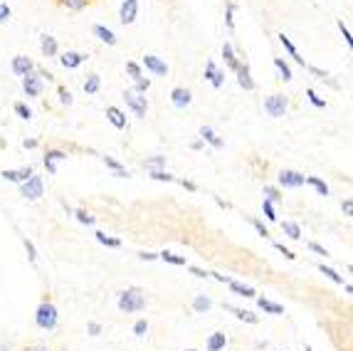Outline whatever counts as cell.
<instances>
[{
  "mask_svg": "<svg viewBox=\"0 0 353 351\" xmlns=\"http://www.w3.org/2000/svg\"><path fill=\"white\" fill-rule=\"evenodd\" d=\"M13 72L18 74V77L32 74V62H30L27 57H15V59H13Z\"/></svg>",
  "mask_w": 353,
  "mask_h": 351,
  "instance_id": "obj_13",
  "label": "cell"
},
{
  "mask_svg": "<svg viewBox=\"0 0 353 351\" xmlns=\"http://www.w3.org/2000/svg\"><path fill=\"white\" fill-rule=\"evenodd\" d=\"M99 87H101L99 74H89V77H87V82H84V92H87V94H96V92H99Z\"/></svg>",
  "mask_w": 353,
  "mask_h": 351,
  "instance_id": "obj_28",
  "label": "cell"
},
{
  "mask_svg": "<svg viewBox=\"0 0 353 351\" xmlns=\"http://www.w3.org/2000/svg\"><path fill=\"white\" fill-rule=\"evenodd\" d=\"M151 178H153V181H173V176H170V173H166V171H153V173H151Z\"/></svg>",
  "mask_w": 353,
  "mask_h": 351,
  "instance_id": "obj_40",
  "label": "cell"
},
{
  "mask_svg": "<svg viewBox=\"0 0 353 351\" xmlns=\"http://www.w3.org/2000/svg\"><path fill=\"white\" fill-rule=\"evenodd\" d=\"M25 247H27V255H30V260L35 262V260H38V255H35V247H32V242L25 240Z\"/></svg>",
  "mask_w": 353,
  "mask_h": 351,
  "instance_id": "obj_53",
  "label": "cell"
},
{
  "mask_svg": "<svg viewBox=\"0 0 353 351\" xmlns=\"http://www.w3.org/2000/svg\"><path fill=\"white\" fill-rule=\"evenodd\" d=\"M42 52H45V57H55L57 55V40L52 35H42Z\"/></svg>",
  "mask_w": 353,
  "mask_h": 351,
  "instance_id": "obj_20",
  "label": "cell"
},
{
  "mask_svg": "<svg viewBox=\"0 0 353 351\" xmlns=\"http://www.w3.org/2000/svg\"><path fill=\"white\" fill-rule=\"evenodd\" d=\"M94 35L99 37L101 42H107V45H116V35L109 27H104V25H94Z\"/></svg>",
  "mask_w": 353,
  "mask_h": 351,
  "instance_id": "obj_17",
  "label": "cell"
},
{
  "mask_svg": "<svg viewBox=\"0 0 353 351\" xmlns=\"http://www.w3.org/2000/svg\"><path fill=\"white\" fill-rule=\"evenodd\" d=\"M210 307H213V302L207 297H195V302H193V309L195 312H207Z\"/></svg>",
  "mask_w": 353,
  "mask_h": 351,
  "instance_id": "obj_33",
  "label": "cell"
},
{
  "mask_svg": "<svg viewBox=\"0 0 353 351\" xmlns=\"http://www.w3.org/2000/svg\"><path fill=\"white\" fill-rule=\"evenodd\" d=\"M321 272H324L329 279H334V282H338V284H343V277H341L336 270H331V267H324V265H321Z\"/></svg>",
  "mask_w": 353,
  "mask_h": 351,
  "instance_id": "obj_36",
  "label": "cell"
},
{
  "mask_svg": "<svg viewBox=\"0 0 353 351\" xmlns=\"http://www.w3.org/2000/svg\"><path fill=\"white\" fill-rule=\"evenodd\" d=\"M124 99H126V104L133 109L136 116H146L149 104H146V97H144L141 92H126V94H124Z\"/></svg>",
  "mask_w": 353,
  "mask_h": 351,
  "instance_id": "obj_5",
  "label": "cell"
},
{
  "mask_svg": "<svg viewBox=\"0 0 353 351\" xmlns=\"http://www.w3.org/2000/svg\"><path fill=\"white\" fill-rule=\"evenodd\" d=\"M255 228H257V233H260L262 238H267V235H269V233H267V228H264L260 220H255Z\"/></svg>",
  "mask_w": 353,
  "mask_h": 351,
  "instance_id": "obj_55",
  "label": "cell"
},
{
  "mask_svg": "<svg viewBox=\"0 0 353 351\" xmlns=\"http://www.w3.org/2000/svg\"><path fill=\"white\" fill-rule=\"evenodd\" d=\"M89 332H92V336H96V334L101 332V327H99L96 322H92V324H89Z\"/></svg>",
  "mask_w": 353,
  "mask_h": 351,
  "instance_id": "obj_56",
  "label": "cell"
},
{
  "mask_svg": "<svg viewBox=\"0 0 353 351\" xmlns=\"http://www.w3.org/2000/svg\"><path fill=\"white\" fill-rule=\"evenodd\" d=\"M146 332H149V322L141 319V322L133 324V334H136V336H146Z\"/></svg>",
  "mask_w": 353,
  "mask_h": 351,
  "instance_id": "obj_38",
  "label": "cell"
},
{
  "mask_svg": "<svg viewBox=\"0 0 353 351\" xmlns=\"http://www.w3.org/2000/svg\"><path fill=\"white\" fill-rule=\"evenodd\" d=\"M338 27H341V33H343V37H346V42L351 45V42H353V40H351V30H348V27H346L343 22H338Z\"/></svg>",
  "mask_w": 353,
  "mask_h": 351,
  "instance_id": "obj_51",
  "label": "cell"
},
{
  "mask_svg": "<svg viewBox=\"0 0 353 351\" xmlns=\"http://www.w3.org/2000/svg\"><path fill=\"white\" fill-rule=\"evenodd\" d=\"M309 247H311V250H314V252H319V255H324V258H326V255H329V252H326V247H321V245H319V242H309Z\"/></svg>",
  "mask_w": 353,
  "mask_h": 351,
  "instance_id": "obj_49",
  "label": "cell"
},
{
  "mask_svg": "<svg viewBox=\"0 0 353 351\" xmlns=\"http://www.w3.org/2000/svg\"><path fill=\"white\" fill-rule=\"evenodd\" d=\"M223 57H225V62H227V67H232V70H237V67H240V62H237L235 50H232V45H230V42H225V45H223Z\"/></svg>",
  "mask_w": 353,
  "mask_h": 351,
  "instance_id": "obj_22",
  "label": "cell"
},
{
  "mask_svg": "<svg viewBox=\"0 0 353 351\" xmlns=\"http://www.w3.org/2000/svg\"><path fill=\"white\" fill-rule=\"evenodd\" d=\"M75 215H77V220H79V222H84V225H94V215H89L87 210H77Z\"/></svg>",
  "mask_w": 353,
  "mask_h": 351,
  "instance_id": "obj_39",
  "label": "cell"
},
{
  "mask_svg": "<svg viewBox=\"0 0 353 351\" xmlns=\"http://www.w3.org/2000/svg\"><path fill=\"white\" fill-rule=\"evenodd\" d=\"M35 322H38L40 329H55L57 327V307L50 304V302H42L38 307V314H35Z\"/></svg>",
  "mask_w": 353,
  "mask_h": 351,
  "instance_id": "obj_2",
  "label": "cell"
},
{
  "mask_svg": "<svg viewBox=\"0 0 353 351\" xmlns=\"http://www.w3.org/2000/svg\"><path fill=\"white\" fill-rule=\"evenodd\" d=\"M62 158H67L62 151H47V156H45V166L50 173H57V161H62Z\"/></svg>",
  "mask_w": 353,
  "mask_h": 351,
  "instance_id": "obj_18",
  "label": "cell"
},
{
  "mask_svg": "<svg viewBox=\"0 0 353 351\" xmlns=\"http://www.w3.org/2000/svg\"><path fill=\"white\" fill-rule=\"evenodd\" d=\"M225 344H227V339H225V334H213L210 339H207V351H220L225 349Z\"/></svg>",
  "mask_w": 353,
  "mask_h": 351,
  "instance_id": "obj_24",
  "label": "cell"
},
{
  "mask_svg": "<svg viewBox=\"0 0 353 351\" xmlns=\"http://www.w3.org/2000/svg\"><path fill=\"white\" fill-rule=\"evenodd\" d=\"M62 3H64L69 10H82V8L87 5V0H62Z\"/></svg>",
  "mask_w": 353,
  "mask_h": 351,
  "instance_id": "obj_42",
  "label": "cell"
},
{
  "mask_svg": "<svg viewBox=\"0 0 353 351\" xmlns=\"http://www.w3.org/2000/svg\"><path fill=\"white\" fill-rule=\"evenodd\" d=\"M274 67H277V72L281 74V79H284V82H289V79H292V70H289V65H287L281 57L274 59Z\"/></svg>",
  "mask_w": 353,
  "mask_h": 351,
  "instance_id": "obj_30",
  "label": "cell"
},
{
  "mask_svg": "<svg viewBox=\"0 0 353 351\" xmlns=\"http://www.w3.org/2000/svg\"><path fill=\"white\" fill-rule=\"evenodd\" d=\"M96 240L101 242V245H109V247H121V240H116V238H109L107 233H96Z\"/></svg>",
  "mask_w": 353,
  "mask_h": 351,
  "instance_id": "obj_34",
  "label": "cell"
},
{
  "mask_svg": "<svg viewBox=\"0 0 353 351\" xmlns=\"http://www.w3.org/2000/svg\"><path fill=\"white\" fill-rule=\"evenodd\" d=\"M279 42H281V45H284V47H287V52H289V55L294 57V59H297L299 65H301V67H304V57H299L297 47H294V45H292V40H289V37L284 35V33H281V35H279Z\"/></svg>",
  "mask_w": 353,
  "mask_h": 351,
  "instance_id": "obj_25",
  "label": "cell"
},
{
  "mask_svg": "<svg viewBox=\"0 0 353 351\" xmlns=\"http://www.w3.org/2000/svg\"><path fill=\"white\" fill-rule=\"evenodd\" d=\"M235 72H237V82H240V87L250 92V89L255 87V82H252V77H250V70H247V65H244V67L240 65V67H237Z\"/></svg>",
  "mask_w": 353,
  "mask_h": 351,
  "instance_id": "obj_16",
  "label": "cell"
},
{
  "mask_svg": "<svg viewBox=\"0 0 353 351\" xmlns=\"http://www.w3.org/2000/svg\"><path fill=\"white\" fill-rule=\"evenodd\" d=\"M107 119L112 121L116 129H124V126H126V116H124V111L116 109V107H109V109H107Z\"/></svg>",
  "mask_w": 353,
  "mask_h": 351,
  "instance_id": "obj_15",
  "label": "cell"
},
{
  "mask_svg": "<svg viewBox=\"0 0 353 351\" xmlns=\"http://www.w3.org/2000/svg\"><path fill=\"white\" fill-rule=\"evenodd\" d=\"M200 136H203V141H207L210 146H215V148H223V139L215 134V131L210 129V126H203L200 129Z\"/></svg>",
  "mask_w": 353,
  "mask_h": 351,
  "instance_id": "obj_19",
  "label": "cell"
},
{
  "mask_svg": "<svg viewBox=\"0 0 353 351\" xmlns=\"http://www.w3.org/2000/svg\"><path fill=\"white\" fill-rule=\"evenodd\" d=\"M138 15V0H124V5H121V13H119V20L124 22V25H131L133 20Z\"/></svg>",
  "mask_w": 353,
  "mask_h": 351,
  "instance_id": "obj_7",
  "label": "cell"
},
{
  "mask_svg": "<svg viewBox=\"0 0 353 351\" xmlns=\"http://www.w3.org/2000/svg\"><path fill=\"white\" fill-rule=\"evenodd\" d=\"M186 351H195V349H186Z\"/></svg>",
  "mask_w": 353,
  "mask_h": 351,
  "instance_id": "obj_60",
  "label": "cell"
},
{
  "mask_svg": "<svg viewBox=\"0 0 353 351\" xmlns=\"http://www.w3.org/2000/svg\"><path fill=\"white\" fill-rule=\"evenodd\" d=\"M306 351H311V349H309V346H306Z\"/></svg>",
  "mask_w": 353,
  "mask_h": 351,
  "instance_id": "obj_61",
  "label": "cell"
},
{
  "mask_svg": "<svg viewBox=\"0 0 353 351\" xmlns=\"http://www.w3.org/2000/svg\"><path fill=\"white\" fill-rule=\"evenodd\" d=\"M257 304H260V309L269 312V314H284V307H281V304H274V302H269V299H264V297L257 299Z\"/></svg>",
  "mask_w": 353,
  "mask_h": 351,
  "instance_id": "obj_21",
  "label": "cell"
},
{
  "mask_svg": "<svg viewBox=\"0 0 353 351\" xmlns=\"http://www.w3.org/2000/svg\"><path fill=\"white\" fill-rule=\"evenodd\" d=\"M8 18H10V8H8L5 3H0V22H3V20H8Z\"/></svg>",
  "mask_w": 353,
  "mask_h": 351,
  "instance_id": "obj_48",
  "label": "cell"
},
{
  "mask_svg": "<svg viewBox=\"0 0 353 351\" xmlns=\"http://www.w3.org/2000/svg\"><path fill=\"white\" fill-rule=\"evenodd\" d=\"M232 13H235V5H227V27H235V22H232Z\"/></svg>",
  "mask_w": 353,
  "mask_h": 351,
  "instance_id": "obj_54",
  "label": "cell"
},
{
  "mask_svg": "<svg viewBox=\"0 0 353 351\" xmlns=\"http://www.w3.org/2000/svg\"><path fill=\"white\" fill-rule=\"evenodd\" d=\"M306 97H309V102H311L314 107H319V109H324V107H326V102H324V99H319L314 89H306Z\"/></svg>",
  "mask_w": 353,
  "mask_h": 351,
  "instance_id": "obj_37",
  "label": "cell"
},
{
  "mask_svg": "<svg viewBox=\"0 0 353 351\" xmlns=\"http://www.w3.org/2000/svg\"><path fill=\"white\" fill-rule=\"evenodd\" d=\"M264 111H267L269 116H274V119L284 116V111H287V99H284L281 94H272V97L264 102Z\"/></svg>",
  "mask_w": 353,
  "mask_h": 351,
  "instance_id": "obj_4",
  "label": "cell"
},
{
  "mask_svg": "<svg viewBox=\"0 0 353 351\" xmlns=\"http://www.w3.org/2000/svg\"><path fill=\"white\" fill-rule=\"evenodd\" d=\"M59 62H62V67L75 70V67H79L84 62V55H79V52H64V55L59 57Z\"/></svg>",
  "mask_w": 353,
  "mask_h": 351,
  "instance_id": "obj_14",
  "label": "cell"
},
{
  "mask_svg": "<svg viewBox=\"0 0 353 351\" xmlns=\"http://www.w3.org/2000/svg\"><path fill=\"white\" fill-rule=\"evenodd\" d=\"M232 314L242 319V322H250V324H257V314H252V312H247V309H240V307H227Z\"/></svg>",
  "mask_w": 353,
  "mask_h": 351,
  "instance_id": "obj_26",
  "label": "cell"
},
{
  "mask_svg": "<svg viewBox=\"0 0 353 351\" xmlns=\"http://www.w3.org/2000/svg\"><path fill=\"white\" fill-rule=\"evenodd\" d=\"M279 183L284 188H299V185L306 183V176H301L297 171H281L279 173Z\"/></svg>",
  "mask_w": 353,
  "mask_h": 351,
  "instance_id": "obj_6",
  "label": "cell"
},
{
  "mask_svg": "<svg viewBox=\"0 0 353 351\" xmlns=\"http://www.w3.org/2000/svg\"><path fill=\"white\" fill-rule=\"evenodd\" d=\"M146 307V297L138 287H131V290H124L119 295V309L124 314H131V312H141Z\"/></svg>",
  "mask_w": 353,
  "mask_h": 351,
  "instance_id": "obj_1",
  "label": "cell"
},
{
  "mask_svg": "<svg viewBox=\"0 0 353 351\" xmlns=\"http://www.w3.org/2000/svg\"><path fill=\"white\" fill-rule=\"evenodd\" d=\"M264 196H267L264 201H269V203H274V201H279V193H277V190H274V188H269V185L264 188Z\"/></svg>",
  "mask_w": 353,
  "mask_h": 351,
  "instance_id": "obj_46",
  "label": "cell"
},
{
  "mask_svg": "<svg viewBox=\"0 0 353 351\" xmlns=\"http://www.w3.org/2000/svg\"><path fill=\"white\" fill-rule=\"evenodd\" d=\"M144 166L151 168V171H161V168L166 166V158H163V156H153V158H146V161H144Z\"/></svg>",
  "mask_w": 353,
  "mask_h": 351,
  "instance_id": "obj_32",
  "label": "cell"
},
{
  "mask_svg": "<svg viewBox=\"0 0 353 351\" xmlns=\"http://www.w3.org/2000/svg\"><path fill=\"white\" fill-rule=\"evenodd\" d=\"M126 72H129L133 79H138V77H141V67H138L136 62H126Z\"/></svg>",
  "mask_w": 353,
  "mask_h": 351,
  "instance_id": "obj_43",
  "label": "cell"
},
{
  "mask_svg": "<svg viewBox=\"0 0 353 351\" xmlns=\"http://www.w3.org/2000/svg\"><path fill=\"white\" fill-rule=\"evenodd\" d=\"M262 208H264V215H267L269 220H277V213H274V205L269 203V201H264V203H262Z\"/></svg>",
  "mask_w": 353,
  "mask_h": 351,
  "instance_id": "obj_41",
  "label": "cell"
},
{
  "mask_svg": "<svg viewBox=\"0 0 353 351\" xmlns=\"http://www.w3.org/2000/svg\"><path fill=\"white\" fill-rule=\"evenodd\" d=\"M205 79H210V84H213L215 89L223 87V72L215 67V62H207V65H205Z\"/></svg>",
  "mask_w": 353,
  "mask_h": 351,
  "instance_id": "obj_12",
  "label": "cell"
},
{
  "mask_svg": "<svg viewBox=\"0 0 353 351\" xmlns=\"http://www.w3.org/2000/svg\"><path fill=\"white\" fill-rule=\"evenodd\" d=\"M138 258H141V260H156L158 255H156V252H141Z\"/></svg>",
  "mask_w": 353,
  "mask_h": 351,
  "instance_id": "obj_57",
  "label": "cell"
},
{
  "mask_svg": "<svg viewBox=\"0 0 353 351\" xmlns=\"http://www.w3.org/2000/svg\"><path fill=\"white\" fill-rule=\"evenodd\" d=\"M190 92L188 89H183V87H175L173 92H170V102H173V107H178V109H183V107H188L190 104Z\"/></svg>",
  "mask_w": 353,
  "mask_h": 351,
  "instance_id": "obj_11",
  "label": "cell"
},
{
  "mask_svg": "<svg viewBox=\"0 0 353 351\" xmlns=\"http://www.w3.org/2000/svg\"><path fill=\"white\" fill-rule=\"evenodd\" d=\"M306 183L314 185L316 190H319V196H329V185L324 183L321 178H316V176H306Z\"/></svg>",
  "mask_w": 353,
  "mask_h": 351,
  "instance_id": "obj_31",
  "label": "cell"
},
{
  "mask_svg": "<svg viewBox=\"0 0 353 351\" xmlns=\"http://www.w3.org/2000/svg\"><path fill=\"white\" fill-rule=\"evenodd\" d=\"M144 67H146V70H151L153 74H161V77H163V74H168V65L163 62V59H158L156 55H146V57H144Z\"/></svg>",
  "mask_w": 353,
  "mask_h": 351,
  "instance_id": "obj_9",
  "label": "cell"
},
{
  "mask_svg": "<svg viewBox=\"0 0 353 351\" xmlns=\"http://www.w3.org/2000/svg\"><path fill=\"white\" fill-rule=\"evenodd\" d=\"M149 87H151V79H144V77H138V79H136V89H133V92H146Z\"/></svg>",
  "mask_w": 353,
  "mask_h": 351,
  "instance_id": "obj_45",
  "label": "cell"
},
{
  "mask_svg": "<svg viewBox=\"0 0 353 351\" xmlns=\"http://www.w3.org/2000/svg\"><path fill=\"white\" fill-rule=\"evenodd\" d=\"M341 210H343V215H351V213H353V201H343Z\"/></svg>",
  "mask_w": 353,
  "mask_h": 351,
  "instance_id": "obj_50",
  "label": "cell"
},
{
  "mask_svg": "<svg viewBox=\"0 0 353 351\" xmlns=\"http://www.w3.org/2000/svg\"><path fill=\"white\" fill-rule=\"evenodd\" d=\"M15 111H18V114H20V119H32V111L27 109L25 104H20V102H18V104H15Z\"/></svg>",
  "mask_w": 353,
  "mask_h": 351,
  "instance_id": "obj_44",
  "label": "cell"
},
{
  "mask_svg": "<svg viewBox=\"0 0 353 351\" xmlns=\"http://www.w3.org/2000/svg\"><path fill=\"white\" fill-rule=\"evenodd\" d=\"M227 284H230V290H232V292H237V295L255 297V290H252V287H247V284H240V282H235V279H227Z\"/></svg>",
  "mask_w": 353,
  "mask_h": 351,
  "instance_id": "obj_27",
  "label": "cell"
},
{
  "mask_svg": "<svg viewBox=\"0 0 353 351\" xmlns=\"http://www.w3.org/2000/svg\"><path fill=\"white\" fill-rule=\"evenodd\" d=\"M20 196H22V198H27V201H38L40 196H42V178L32 173V176L22 183V188H20Z\"/></svg>",
  "mask_w": 353,
  "mask_h": 351,
  "instance_id": "obj_3",
  "label": "cell"
},
{
  "mask_svg": "<svg viewBox=\"0 0 353 351\" xmlns=\"http://www.w3.org/2000/svg\"><path fill=\"white\" fill-rule=\"evenodd\" d=\"M59 97H62V104H72V94L67 89H59Z\"/></svg>",
  "mask_w": 353,
  "mask_h": 351,
  "instance_id": "obj_52",
  "label": "cell"
},
{
  "mask_svg": "<svg viewBox=\"0 0 353 351\" xmlns=\"http://www.w3.org/2000/svg\"><path fill=\"white\" fill-rule=\"evenodd\" d=\"M32 173H35V171L27 166V168H20V171H3V178H5V181H13V183H25Z\"/></svg>",
  "mask_w": 353,
  "mask_h": 351,
  "instance_id": "obj_10",
  "label": "cell"
},
{
  "mask_svg": "<svg viewBox=\"0 0 353 351\" xmlns=\"http://www.w3.org/2000/svg\"><path fill=\"white\" fill-rule=\"evenodd\" d=\"M22 89H25L27 97H40V94H42V79L35 77V74L22 77Z\"/></svg>",
  "mask_w": 353,
  "mask_h": 351,
  "instance_id": "obj_8",
  "label": "cell"
},
{
  "mask_svg": "<svg viewBox=\"0 0 353 351\" xmlns=\"http://www.w3.org/2000/svg\"><path fill=\"white\" fill-rule=\"evenodd\" d=\"M274 247H277V250H279V252H281V255H284L287 260H294V258H297V255H294L292 250H287V247H284V245H279V242L274 245Z\"/></svg>",
  "mask_w": 353,
  "mask_h": 351,
  "instance_id": "obj_47",
  "label": "cell"
},
{
  "mask_svg": "<svg viewBox=\"0 0 353 351\" xmlns=\"http://www.w3.org/2000/svg\"><path fill=\"white\" fill-rule=\"evenodd\" d=\"M30 351H50V349H47V346H32Z\"/></svg>",
  "mask_w": 353,
  "mask_h": 351,
  "instance_id": "obj_59",
  "label": "cell"
},
{
  "mask_svg": "<svg viewBox=\"0 0 353 351\" xmlns=\"http://www.w3.org/2000/svg\"><path fill=\"white\" fill-rule=\"evenodd\" d=\"M104 164H107V166H109V168L114 171V176H119V178H129V171H126V168L121 166L119 161H114L112 156H104Z\"/></svg>",
  "mask_w": 353,
  "mask_h": 351,
  "instance_id": "obj_23",
  "label": "cell"
},
{
  "mask_svg": "<svg viewBox=\"0 0 353 351\" xmlns=\"http://www.w3.org/2000/svg\"><path fill=\"white\" fill-rule=\"evenodd\" d=\"M158 258L163 260V262H170V265H186V258H178V255H173V252H161Z\"/></svg>",
  "mask_w": 353,
  "mask_h": 351,
  "instance_id": "obj_35",
  "label": "cell"
},
{
  "mask_svg": "<svg viewBox=\"0 0 353 351\" xmlns=\"http://www.w3.org/2000/svg\"><path fill=\"white\" fill-rule=\"evenodd\" d=\"M193 275H198V277H207V272H203V270H198V267H193Z\"/></svg>",
  "mask_w": 353,
  "mask_h": 351,
  "instance_id": "obj_58",
  "label": "cell"
},
{
  "mask_svg": "<svg viewBox=\"0 0 353 351\" xmlns=\"http://www.w3.org/2000/svg\"><path fill=\"white\" fill-rule=\"evenodd\" d=\"M281 230L292 238V240H299L301 238V228H299L297 222H292V220H287V222H281Z\"/></svg>",
  "mask_w": 353,
  "mask_h": 351,
  "instance_id": "obj_29",
  "label": "cell"
}]
</instances>
